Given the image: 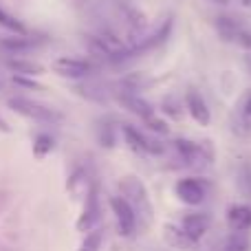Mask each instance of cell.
Masks as SVG:
<instances>
[{
    "label": "cell",
    "instance_id": "6da1fadb",
    "mask_svg": "<svg viewBox=\"0 0 251 251\" xmlns=\"http://www.w3.org/2000/svg\"><path fill=\"white\" fill-rule=\"evenodd\" d=\"M176 159L181 165L190 170H203L214 161V150L209 141H190V139H176L174 141Z\"/></svg>",
    "mask_w": 251,
    "mask_h": 251
},
{
    "label": "cell",
    "instance_id": "7a4b0ae2",
    "mask_svg": "<svg viewBox=\"0 0 251 251\" xmlns=\"http://www.w3.org/2000/svg\"><path fill=\"white\" fill-rule=\"evenodd\" d=\"M119 192H122V196L130 203V207L134 209L137 218H143L146 223H152L154 209H152V203H150V194H148L146 185H143L137 176H132V174L124 176L122 181H119Z\"/></svg>",
    "mask_w": 251,
    "mask_h": 251
},
{
    "label": "cell",
    "instance_id": "3957f363",
    "mask_svg": "<svg viewBox=\"0 0 251 251\" xmlns=\"http://www.w3.org/2000/svg\"><path fill=\"white\" fill-rule=\"evenodd\" d=\"M207 192H209V185L205 178H178L176 185H174V194L181 203L185 205H201L205 199H207Z\"/></svg>",
    "mask_w": 251,
    "mask_h": 251
},
{
    "label": "cell",
    "instance_id": "277c9868",
    "mask_svg": "<svg viewBox=\"0 0 251 251\" xmlns=\"http://www.w3.org/2000/svg\"><path fill=\"white\" fill-rule=\"evenodd\" d=\"M216 29H218V33L223 35V40L234 42V44H238V47L251 49V33L238 20H231V18H227V16H221V18H216Z\"/></svg>",
    "mask_w": 251,
    "mask_h": 251
},
{
    "label": "cell",
    "instance_id": "5b68a950",
    "mask_svg": "<svg viewBox=\"0 0 251 251\" xmlns=\"http://www.w3.org/2000/svg\"><path fill=\"white\" fill-rule=\"evenodd\" d=\"M110 207H113V214L117 218V227L122 236H132L137 231V214L130 207V203L124 199V196H113L110 199Z\"/></svg>",
    "mask_w": 251,
    "mask_h": 251
},
{
    "label": "cell",
    "instance_id": "8992f818",
    "mask_svg": "<svg viewBox=\"0 0 251 251\" xmlns=\"http://www.w3.org/2000/svg\"><path fill=\"white\" fill-rule=\"evenodd\" d=\"M9 106H11L16 113L25 115V117H31V119H38V122H57V119H60V115H57L53 108L33 104V101H29V100H22V97L9 100Z\"/></svg>",
    "mask_w": 251,
    "mask_h": 251
},
{
    "label": "cell",
    "instance_id": "52a82bcc",
    "mask_svg": "<svg viewBox=\"0 0 251 251\" xmlns=\"http://www.w3.org/2000/svg\"><path fill=\"white\" fill-rule=\"evenodd\" d=\"M97 221H100V196H97V187L93 185L86 194V203H84L82 216L77 218V229L79 231L95 229Z\"/></svg>",
    "mask_w": 251,
    "mask_h": 251
},
{
    "label": "cell",
    "instance_id": "ba28073f",
    "mask_svg": "<svg viewBox=\"0 0 251 251\" xmlns=\"http://www.w3.org/2000/svg\"><path fill=\"white\" fill-rule=\"evenodd\" d=\"M209 227H212V216L205 212L187 214V216H183V221H181V229L185 231L194 243H199V240L207 234Z\"/></svg>",
    "mask_w": 251,
    "mask_h": 251
},
{
    "label": "cell",
    "instance_id": "9c48e42d",
    "mask_svg": "<svg viewBox=\"0 0 251 251\" xmlns=\"http://www.w3.org/2000/svg\"><path fill=\"white\" fill-rule=\"evenodd\" d=\"M51 69L53 73L62 75V77H71V79L84 77V75L91 73V64L86 60H77V57H57L51 64Z\"/></svg>",
    "mask_w": 251,
    "mask_h": 251
},
{
    "label": "cell",
    "instance_id": "30bf717a",
    "mask_svg": "<svg viewBox=\"0 0 251 251\" xmlns=\"http://www.w3.org/2000/svg\"><path fill=\"white\" fill-rule=\"evenodd\" d=\"M185 108H187V113H190V117L199 126H209V122H212L207 104H205V100L201 97V93L194 91V88H190V91L185 93Z\"/></svg>",
    "mask_w": 251,
    "mask_h": 251
},
{
    "label": "cell",
    "instance_id": "8fae6325",
    "mask_svg": "<svg viewBox=\"0 0 251 251\" xmlns=\"http://www.w3.org/2000/svg\"><path fill=\"white\" fill-rule=\"evenodd\" d=\"M227 225L231 231L251 229V207L249 205H229L227 209Z\"/></svg>",
    "mask_w": 251,
    "mask_h": 251
},
{
    "label": "cell",
    "instance_id": "7c38bea8",
    "mask_svg": "<svg viewBox=\"0 0 251 251\" xmlns=\"http://www.w3.org/2000/svg\"><path fill=\"white\" fill-rule=\"evenodd\" d=\"M163 240L174 249H181V251H190L194 249V240L181 229V225H165L163 227Z\"/></svg>",
    "mask_w": 251,
    "mask_h": 251
},
{
    "label": "cell",
    "instance_id": "4fadbf2b",
    "mask_svg": "<svg viewBox=\"0 0 251 251\" xmlns=\"http://www.w3.org/2000/svg\"><path fill=\"white\" fill-rule=\"evenodd\" d=\"M119 101L124 104V108H128L130 113H134L137 117H141L143 122L154 115V108H152L146 100H141V97H137V95H128V93H126V95L119 97Z\"/></svg>",
    "mask_w": 251,
    "mask_h": 251
},
{
    "label": "cell",
    "instance_id": "5bb4252c",
    "mask_svg": "<svg viewBox=\"0 0 251 251\" xmlns=\"http://www.w3.org/2000/svg\"><path fill=\"white\" fill-rule=\"evenodd\" d=\"M122 132H124V139L130 150L137 152V154H148V139L143 137L139 130H134L132 126H124Z\"/></svg>",
    "mask_w": 251,
    "mask_h": 251
},
{
    "label": "cell",
    "instance_id": "9a60e30c",
    "mask_svg": "<svg viewBox=\"0 0 251 251\" xmlns=\"http://www.w3.org/2000/svg\"><path fill=\"white\" fill-rule=\"evenodd\" d=\"M223 251H251V240L247 231H231V236L225 240Z\"/></svg>",
    "mask_w": 251,
    "mask_h": 251
},
{
    "label": "cell",
    "instance_id": "2e32d148",
    "mask_svg": "<svg viewBox=\"0 0 251 251\" xmlns=\"http://www.w3.org/2000/svg\"><path fill=\"white\" fill-rule=\"evenodd\" d=\"M9 69H13L16 73H25V75H40L44 73V66L35 64V62H22V60H9L7 62Z\"/></svg>",
    "mask_w": 251,
    "mask_h": 251
},
{
    "label": "cell",
    "instance_id": "e0dca14e",
    "mask_svg": "<svg viewBox=\"0 0 251 251\" xmlns=\"http://www.w3.org/2000/svg\"><path fill=\"white\" fill-rule=\"evenodd\" d=\"M101 240H104V231H100V229H91V231L86 234V238L82 240V245H79V249H77V251H100Z\"/></svg>",
    "mask_w": 251,
    "mask_h": 251
},
{
    "label": "cell",
    "instance_id": "ac0fdd59",
    "mask_svg": "<svg viewBox=\"0 0 251 251\" xmlns=\"http://www.w3.org/2000/svg\"><path fill=\"white\" fill-rule=\"evenodd\" d=\"M51 150H53V139L49 137V134H38L35 143H33V154L38 156V159H42V156H47Z\"/></svg>",
    "mask_w": 251,
    "mask_h": 251
},
{
    "label": "cell",
    "instance_id": "d6986e66",
    "mask_svg": "<svg viewBox=\"0 0 251 251\" xmlns=\"http://www.w3.org/2000/svg\"><path fill=\"white\" fill-rule=\"evenodd\" d=\"M0 25H2L4 29H9V31H16V33H25V26H22L18 20H13L11 16H7L2 9H0Z\"/></svg>",
    "mask_w": 251,
    "mask_h": 251
},
{
    "label": "cell",
    "instance_id": "ffe728a7",
    "mask_svg": "<svg viewBox=\"0 0 251 251\" xmlns=\"http://www.w3.org/2000/svg\"><path fill=\"white\" fill-rule=\"evenodd\" d=\"M143 124H146V126H148V130H152V132H159V134H165V132H168V124H165L161 117H156V115L148 117Z\"/></svg>",
    "mask_w": 251,
    "mask_h": 251
},
{
    "label": "cell",
    "instance_id": "44dd1931",
    "mask_svg": "<svg viewBox=\"0 0 251 251\" xmlns=\"http://www.w3.org/2000/svg\"><path fill=\"white\" fill-rule=\"evenodd\" d=\"M13 82L18 84V86H25V88H33V91H40V84L38 82H33V79H26V77H20V75H16V77H13Z\"/></svg>",
    "mask_w": 251,
    "mask_h": 251
},
{
    "label": "cell",
    "instance_id": "7402d4cb",
    "mask_svg": "<svg viewBox=\"0 0 251 251\" xmlns=\"http://www.w3.org/2000/svg\"><path fill=\"white\" fill-rule=\"evenodd\" d=\"M245 115H247V117H251V95L247 97V101H245Z\"/></svg>",
    "mask_w": 251,
    "mask_h": 251
},
{
    "label": "cell",
    "instance_id": "603a6c76",
    "mask_svg": "<svg viewBox=\"0 0 251 251\" xmlns=\"http://www.w3.org/2000/svg\"><path fill=\"white\" fill-rule=\"evenodd\" d=\"M212 2H216V4H227L229 0H212Z\"/></svg>",
    "mask_w": 251,
    "mask_h": 251
}]
</instances>
